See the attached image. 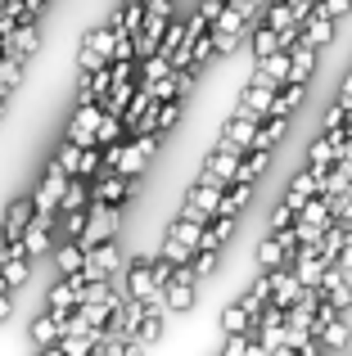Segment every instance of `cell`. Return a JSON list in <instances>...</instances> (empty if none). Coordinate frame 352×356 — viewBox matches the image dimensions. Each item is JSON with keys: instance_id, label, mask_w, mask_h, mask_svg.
I'll return each mask as SVG.
<instances>
[{"instance_id": "6da1fadb", "label": "cell", "mask_w": 352, "mask_h": 356, "mask_svg": "<svg viewBox=\"0 0 352 356\" xmlns=\"http://www.w3.org/2000/svg\"><path fill=\"white\" fill-rule=\"evenodd\" d=\"M163 298H168L172 316H190L194 312V302H199V275H194L190 261H181V266L172 270V280L163 284Z\"/></svg>"}, {"instance_id": "7a4b0ae2", "label": "cell", "mask_w": 352, "mask_h": 356, "mask_svg": "<svg viewBox=\"0 0 352 356\" xmlns=\"http://www.w3.org/2000/svg\"><path fill=\"white\" fill-rule=\"evenodd\" d=\"M122 266H127L122 243H118V239H104V243H90V248H86L81 275H86V280H113V275H122Z\"/></svg>"}, {"instance_id": "3957f363", "label": "cell", "mask_w": 352, "mask_h": 356, "mask_svg": "<svg viewBox=\"0 0 352 356\" xmlns=\"http://www.w3.org/2000/svg\"><path fill=\"white\" fill-rule=\"evenodd\" d=\"M122 235V208L118 203H90L86 208V230H81V243H104Z\"/></svg>"}, {"instance_id": "277c9868", "label": "cell", "mask_w": 352, "mask_h": 356, "mask_svg": "<svg viewBox=\"0 0 352 356\" xmlns=\"http://www.w3.org/2000/svg\"><path fill=\"white\" fill-rule=\"evenodd\" d=\"M131 194H136V176L118 172V167H104V172L90 181V203H118V208H127Z\"/></svg>"}, {"instance_id": "5b68a950", "label": "cell", "mask_w": 352, "mask_h": 356, "mask_svg": "<svg viewBox=\"0 0 352 356\" xmlns=\"http://www.w3.org/2000/svg\"><path fill=\"white\" fill-rule=\"evenodd\" d=\"M109 59H113V27H109V23H95L90 32H81L77 68L90 72V68H99V63H109Z\"/></svg>"}, {"instance_id": "8992f818", "label": "cell", "mask_w": 352, "mask_h": 356, "mask_svg": "<svg viewBox=\"0 0 352 356\" xmlns=\"http://www.w3.org/2000/svg\"><path fill=\"white\" fill-rule=\"evenodd\" d=\"M99 118H104V104H99V99H81V104L72 108V118H68V131H63V136H68V140H77L81 149H86V145H99V140H95V127H99Z\"/></svg>"}, {"instance_id": "52a82bcc", "label": "cell", "mask_w": 352, "mask_h": 356, "mask_svg": "<svg viewBox=\"0 0 352 356\" xmlns=\"http://www.w3.org/2000/svg\"><path fill=\"white\" fill-rule=\"evenodd\" d=\"M68 176L72 172H63L59 163H50L41 172V181H36V190H32V203H36V212H59V199H63V185H68Z\"/></svg>"}, {"instance_id": "ba28073f", "label": "cell", "mask_w": 352, "mask_h": 356, "mask_svg": "<svg viewBox=\"0 0 352 356\" xmlns=\"http://www.w3.org/2000/svg\"><path fill=\"white\" fill-rule=\"evenodd\" d=\"M239 158H244V149H235V145H212V154L203 158L199 176H208V181H221V185H230V181H235V172H239Z\"/></svg>"}, {"instance_id": "9c48e42d", "label": "cell", "mask_w": 352, "mask_h": 356, "mask_svg": "<svg viewBox=\"0 0 352 356\" xmlns=\"http://www.w3.org/2000/svg\"><path fill=\"white\" fill-rule=\"evenodd\" d=\"M298 32H303V41H307V45H317V50H330V45L339 41V18L326 14V9L317 5V9H312V14L298 23Z\"/></svg>"}, {"instance_id": "30bf717a", "label": "cell", "mask_w": 352, "mask_h": 356, "mask_svg": "<svg viewBox=\"0 0 352 356\" xmlns=\"http://www.w3.org/2000/svg\"><path fill=\"white\" fill-rule=\"evenodd\" d=\"M5 54H14V59H23V63H32L36 54H41V32H36V18H23V23L5 36Z\"/></svg>"}, {"instance_id": "8fae6325", "label": "cell", "mask_w": 352, "mask_h": 356, "mask_svg": "<svg viewBox=\"0 0 352 356\" xmlns=\"http://www.w3.org/2000/svg\"><path fill=\"white\" fill-rule=\"evenodd\" d=\"M81 284H86V275H81V270L59 275L50 284V293H45V307H50V312H72V307L81 302Z\"/></svg>"}, {"instance_id": "7c38bea8", "label": "cell", "mask_w": 352, "mask_h": 356, "mask_svg": "<svg viewBox=\"0 0 352 356\" xmlns=\"http://www.w3.org/2000/svg\"><path fill=\"white\" fill-rule=\"evenodd\" d=\"M257 122L262 118H253V113H230L226 118V127H221V136L212 140V145H235V149H253V131H257Z\"/></svg>"}, {"instance_id": "4fadbf2b", "label": "cell", "mask_w": 352, "mask_h": 356, "mask_svg": "<svg viewBox=\"0 0 352 356\" xmlns=\"http://www.w3.org/2000/svg\"><path fill=\"white\" fill-rule=\"evenodd\" d=\"M317 63H321V50L298 36V45H289V81L312 86V81H317Z\"/></svg>"}, {"instance_id": "5bb4252c", "label": "cell", "mask_w": 352, "mask_h": 356, "mask_svg": "<svg viewBox=\"0 0 352 356\" xmlns=\"http://www.w3.org/2000/svg\"><path fill=\"white\" fill-rule=\"evenodd\" d=\"M271 99H275V86H262V81H244V90L235 95V113L266 118V113H271Z\"/></svg>"}, {"instance_id": "9a60e30c", "label": "cell", "mask_w": 352, "mask_h": 356, "mask_svg": "<svg viewBox=\"0 0 352 356\" xmlns=\"http://www.w3.org/2000/svg\"><path fill=\"white\" fill-rule=\"evenodd\" d=\"M113 81H118L113 77V63H99V68H90V72H81V77H77V90H72V95H77V104H81V99H104Z\"/></svg>"}, {"instance_id": "2e32d148", "label": "cell", "mask_w": 352, "mask_h": 356, "mask_svg": "<svg viewBox=\"0 0 352 356\" xmlns=\"http://www.w3.org/2000/svg\"><path fill=\"white\" fill-rule=\"evenodd\" d=\"M339 136H344V131H335V136L317 131V140H307V167L330 172V167H335V158H339Z\"/></svg>"}, {"instance_id": "e0dca14e", "label": "cell", "mask_w": 352, "mask_h": 356, "mask_svg": "<svg viewBox=\"0 0 352 356\" xmlns=\"http://www.w3.org/2000/svg\"><path fill=\"white\" fill-rule=\"evenodd\" d=\"M32 348L45 356H59V316L54 312H41L32 321Z\"/></svg>"}, {"instance_id": "ac0fdd59", "label": "cell", "mask_w": 352, "mask_h": 356, "mask_svg": "<svg viewBox=\"0 0 352 356\" xmlns=\"http://www.w3.org/2000/svg\"><path fill=\"white\" fill-rule=\"evenodd\" d=\"M285 136H289V118L285 113H266L262 122H257V131H253V149H275Z\"/></svg>"}, {"instance_id": "d6986e66", "label": "cell", "mask_w": 352, "mask_h": 356, "mask_svg": "<svg viewBox=\"0 0 352 356\" xmlns=\"http://www.w3.org/2000/svg\"><path fill=\"white\" fill-rule=\"evenodd\" d=\"M352 348V321L348 316H339V321H330L326 330H321V352L326 356H339Z\"/></svg>"}, {"instance_id": "ffe728a7", "label": "cell", "mask_w": 352, "mask_h": 356, "mask_svg": "<svg viewBox=\"0 0 352 356\" xmlns=\"http://www.w3.org/2000/svg\"><path fill=\"white\" fill-rule=\"evenodd\" d=\"M32 212H36V203H32V199H14V203L5 208V217H0L5 235H9V239H23V230L32 226Z\"/></svg>"}, {"instance_id": "44dd1931", "label": "cell", "mask_w": 352, "mask_h": 356, "mask_svg": "<svg viewBox=\"0 0 352 356\" xmlns=\"http://www.w3.org/2000/svg\"><path fill=\"white\" fill-rule=\"evenodd\" d=\"M271 50H280V36H275V27L262 23V18H253V27H248V59H266Z\"/></svg>"}, {"instance_id": "7402d4cb", "label": "cell", "mask_w": 352, "mask_h": 356, "mask_svg": "<svg viewBox=\"0 0 352 356\" xmlns=\"http://www.w3.org/2000/svg\"><path fill=\"white\" fill-rule=\"evenodd\" d=\"M81 261H86V243L81 239H59L54 243V270H59V275L81 270Z\"/></svg>"}, {"instance_id": "603a6c76", "label": "cell", "mask_w": 352, "mask_h": 356, "mask_svg": "<svg viewBox=\"0 0 352 356\" xmlns=\"http://www.w3.org/2000/svg\"><path fill=\"white\" fill-rule=\"evenodd\" d=\"M253 185L257 181H230L226 190H221V203H217V212H230V217H239V212L253 203Z\"/></svg>"}, {"instance_id": "cb8c5ba5", "label": "cell", "mask_w": 352, "mask_h": 356, "mask_svg": "<svg viewBox=\"0 0 352 356\" xmlns=\"http://www.w3.org/2000/svg\"><path fill=\"white\" fill-rule=\"evenodd\" d=\"M113 167H118V172H127V176H145V172H150V154H145V149L136 145L131 136H127V140H122V154H118Z\"/></svg>"}, {"instance_id": "d4e9b609", "label": "cell", "mask_w": 352, "mask_h": 356, "mask_svg": "<svg viewBox=\"0 0 352 356\" xmlns=\"http://www.w3.org/2000/svg\"><path fill=\"white\" fill-rule=\"evenodd\" d=\"M253 261H257V270H275V266H289L294 257H289V252H285V243L275 239L271 230H266V239L257 243V257H253Z\"/></svg>"}, {"instance_id": "484cf974", "label": "cell", "mask_w": 352, "mask_h": 356, "mask_svg": "<svg viewBox=\"0 0 352 356\" xmlns=\"http://www.w3.org/2000/svg\"><path fill=\"white\" fill-rule=\"evenodd\" d=\"M131 95H136V77H118L113 86H109V95L99 99V104H104V113H118V118H122V113H127V104H131Z\"/></svg>"}, {"instance_id": "4316f807", "label": "cell", "mask_w": 352, "mask_h": 356, "mask_svg": "<svg viewBox=\"0 0 352 356\" xmlns=\"http://www.w3.org/2000/svg\"><path fill=\"white\" fill-rule=\"evenodd\" d=\"M271 154H275V149H248V154L239 158L235 181H257V176H266V167H271Z\"/></svg>"}, {"instance_id": "83f0119b", "label": "cell", "mask_w": 352, "mask_h": 356, "mask_svg": "<svg viewBox=\"0 0 352 356\" xmlns=\"http://www.w3.org/2000/svg\"><path fill=\"white\" fill-rule=\"evenodd\" d=\"M77 208H90V181L68 176V185H63V199H59V212H77Z\"/></svg>"}, {"instance_id": "f1b7e54d", "label": "cell", "mask_w": 352, "mask_h": 356, "mask_svg": "<svg viewBox=\"0 0 352 356\" xmlns=\"http://www.w3.org/2000/svg\"><path fill=\"white\" fill-rule=\"evenodd\" d=\"M344 239H348V226H339V221L317 239V252H321V261H326V266H335V261H339V248H344Z\"/></svg>"}, {"instance_id": "f546056e", "label": "cell", "mask_w": 352, "mask_h": 356, "mask_svg": "<svg viewBox=\"0 0 352 356\" xmlns=\"http://www.w3.org/2000/svg\"><path fill=\"white\" fill-rule=\"evenodd\" d=\"M239 330H253L257 334V325H253V316H248V307L235 298V302L221 312V334H239Z\"/></svg>"}, {"instance_id": "4dcf8cb0", "label": "cell", "mask_w": 352, "mask_h": 356, "mask_svg": "<svg viewBox=\"0 0 352 356\" xmlns=\"http://www.w3.org/2000/svg\"><path fill=\"white\" fill-rule=\"evenodd\" d=\"M0 270H5V280L14 284V293L32 280V257L27 252H18V257H0Z\"/></svg>"}, {"instance_id": "1f68e13d", "label": "cell", "mask_w": 352, "mask_h": 356, "mask_svg": "<svg viewBox=\"0 0 352 356\" xmlns=\"http://www.w3.org/2000/svg\"><path fill=\"white\" fill-rule=\"evenodd\" d=\"M23 77H27V63L14 59V54H0V90H9V95H14V90L23 86Z\"/></svg>"}, {"instance_id": "d6a6232c", "label": "cell", "mask_w": 352, "mask_h": 356, "mask_svg": "<svg viewBox=\"0 0 352 356\" xmlns=\"http://www.w3.org/2000/svg\"><path fill=\"white\" fill-rule=\"evenodd\" d=\"M185 41H194V36H190V23H185V18H176V14H172V23H168V32H163L159 50H163V54H168V59H172V54L181 50Z\"/></svg>"}, {"instance_id": "836d02e7", "label": "cell", "mask_w": 352, "mask_h": 356, "mask_svg": "<svg viewBox=\"0 0 352 356\" xmlns=\"http://www.w3.org/2000/svg\"><path fill=\"white\" fill-rule=\"evenodd\" d=\"M99 172H104V145H86V149H81V158H77V172H72V176H81V181H95Z\"/></svg>"}, {"instance_id": "e575fe53", "label": "cell", "mask_w": 352, "mask_h": 356, "mask_svg": "<svg viewBox=\"0 0 352 356\" xmlns=\"http://www.w3.org/2000/svg\"><path fill=\"white\" fill-rule=\"evenodd\" d=\"M190 266H194V275H199V284H203V280H212L221 270V248H194Z\"/></svg>"}, {"instance_id": "d590c367", "label": "cell", "mask_w": 352, "mask_h": 356, "mask_svg": "<svg viewBox=\"0 0 352 356\" xmlns=\"http://www.w3.org/2000/svg\"><path fill=\"white\" fill-rule=\"evenodd\" d=\"M159 257H168L172 266H181V261H190L194 257V248L190 243H181L176 235H168V230H163V243H159Z\"/></svg>"}, {"instance_id": "8d00e7d4", "label": "cell", "mask_w": 352, "mask_h": 356, "mask_svg": "<svg viewBox=\"0 0 352 356\" xmlns=\"http://www.w3.org/2000/svg\"><path fill=\"white\" fill-rule=\"evenodd\" d=\"M168 235H176L181 243H190V248H199V235H203V221H194V217H176L172 226H168Z\"/></svg>"}, {"instance_id": "74e56055", "label": "cell", "mask_w": 352, "mask_h": 356, "mask_svg": "<svg viewBox=\"0 0 352 356\" xmlns=\"http://www.w3.org/2000/svg\"><path fill=\"white\" fill-rule=\"evenodd\" d=\"M185 99H159V131H172V127H181V118H185Z\"/></svg>"}, {"instance_id": "f35d334b", "label": "cell", "mask_w": 352, "mask_h": 356, "mask_svg": "<svg viewBox=\"0 0 352 356\" xmlns=\"http://www.w3.org/2000/svg\"><path fill=\"white\" fill-rule=\"evenodd\" d=\"M59 226H63V239H81V230H86V208L59 212Z\"/></svg>"}, {"instance_id": "ab89813d", "label": "cell", "mask_w": 352, "mask_h": 356, "mask_svg": "<svg viewBox=\"0 0 352 356\" xmlns=\"http://www.w3.org/2000/svg\"><path fill=\"white\" fill-rule=\"evenodd\" d=\"M344 122H348V108L335 99V104L321 113V131H326V136H335V131H344Z\"/></svg>"}, {"instance_id": "60d3db41", "label": "cell", "mask_w": 352, "mask_h": 356, "mask_svg": "<svg viewBox=\"0 0 352 356\" xmlns=\"http://www.w3.org/2000/svg\"><path fill=\"white\" fill-rule=\"evenodd\" d=\"M77 158H81V145L63 136V145H59V154H54V163H59L63 172H77Z\"/></svg>"}, {"instance_id": "b9f144b4", "label": "cell", "mask_w": 352, "mask_h": 356, "mask_svg": "<svg viewBox=\"0 0 352 356\" xmlns=\"http://www.w3.org/2000/svg\"><path fill=\"white\" fill-rule=\"evenodd\" d=\"M330 212H335L339 226H352V185H348L344 194H335V199H330Z\"/></svg>"}, {"instance_id": "7bdbcfd3", "label": "cell", "mask_w": 352, "mask_h": 356, "mask_svg": "<svg viewBox=\"0 0 352 356\" xmlns=\"http://www.w3.org/2000/svg\"><path fill=\"white\" fill-rule=\"evenodd\" d=\"M294 221H298V212H294L289 208V203H275V208H271V221H266V230H285V226H294Z\"/></svg>"}, {"instance_id": "ee69618b", "label": "cell", "mask_w": 352, "mask_h": 356, "mask_svg": "<svg viewBox=\"0 0 352 356\" xmlns=\"http://www.w3.org/2000/svg\"><path fill=\"white\" fill-rule=\"evenodd\" d=\"M317 5H321V9H326V14H335V18H339V23H344V18L352 14V0H317Z\"/></svg>"}, {"instance_id": "f6af8a7d", "label": "cell", "mask_w": 352, "mask_h": 356, "mask_svg": "<svg viewBox=\"0 0 352 356\" xmlns=\"http://www.w3.org/2000/svg\"><path fill=\"white\" fill-rule=\"evenodd\" d=\"M344 275H352V230H348V239H344V248H339V261H335Z\"/></svg>"}, {"instance_id": "bcb514c9", "label": "cell", "mask_w": 352, "mask_h": 356, "mask_svg": "<svg viewBox=\"0 0 352 356\" xmlns=\"http://www.w3.org/2000/svg\"><path fill=\"white\" fill-rule=\"evenodd\" d=\"M226 9V0H199V14L208 18V23H217V14Z\"/></svg>"}, {"instance_id": "7dc6e473", "label": "cell", "mask_w": 352, "mask_h": 356, "mask_svg": "<svg viewBox=\"0 0 352 356\" xmlns=\"http://www.w3.org/2000/svg\"><path fill=\"white\" fill-rule=\"evenodd\" d=\"M335 99H339V104H344L348 113H352V72H348L344 81H339V95H335Z\"/></svg>"}, {"instance_id": "c3c4849f", "label": "cell", "mask_w": 352, "mask_h": 356, "mask_svg": "<svg viewBox=\"0 0 352 356\" xmlns=\"http://www.w3.org/2000/svg\"><path fill=\"white\" fill-rule=\"evenodd\" d=\"M14 316V293H0V325Z\"/></svg>"}, {"instance_id": "681fc988", "label": "cell", "mask_w": 352, "mask_h": 356, "mask_svg": "<svg viewBox=\"0 0 352 356\" xmlns=\"http://www.w3.org/2000/svg\"><path fill=\"white\" fill-rule=\"evenodd\" d=\"M235 5H239V9H244V14H248V18H257V9H262V0H235Z\"/></svg>"}, {"instance_id": "f907efd6", "label": "cell", "mask_w": 352, "mask_h": 356, "mask_svg": "<svg viewBox=\"0 0 352 356\" xmlns=\"http://www.w3.org/2000/svg\"><path fill=\"white\" fill-rule=\"evenodd\" d=\"M5 113H9V90H0V122H5Z\"/></svg>"}, {"instance_id": "816d5d0a", "label": "cell", "mask_w": 352, "mask_h": 356, "mask_svg": "<svg viewBox=\"0 0 352 356\" xmlns=\"http://www.w3.org/2000/svg\"><path fill=\"white\" fill-rule=\"evenodd\" d=\"M5 239H9V235H5V226H0V248H5Z\"/></svg>"}, {"instance_id": "f5cc1de1", "label": "cell", "mask_w": 352, "mask_h": 356, "mask_svg": "<svg viewBox=\"0 0 352 356\" xmlns=\"http://www.w3.org/2000/svg\"><path fill=\"white\" fill-rule=\"evenodd\" d=\"M0 54H5V32H0Z\"/></svg>"}]
</instances>
